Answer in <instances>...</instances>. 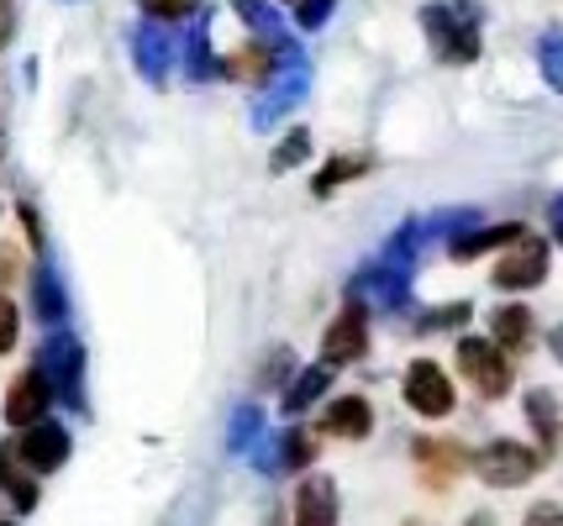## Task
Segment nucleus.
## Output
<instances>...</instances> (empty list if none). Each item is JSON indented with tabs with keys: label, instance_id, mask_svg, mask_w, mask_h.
Wrapping results in <instances>:
<instances>
[{
	"label": "nucleus",
	"instance_id": "6ab92c4d",
	"mask_svg": "<svg viewBox=\"0 0 563 526\" xmlns=\"http://www.w3.org/2000/svg\"><path fill=\"white\" fill-rule=\"evenodd\" d=\"M368 169H374V158H368V153H338V158H332V164H327V169L311 179V195H332L338 184L368 175Z\"/></svg>",
	"mask_w": 563,
	"mask_h": 526
},
{
	"label": "nucleus",
	"instance_id": "2eb2a0df",
	"mask_svg": "<svg viewBox=\"0 0 563 526\" xmlns=\"http://www.w3.org/2000/svg\"><path fill=\"white\" fill-rule=\"evenodd\" d=\"M490 343L506 358H516V352L532 343V311L527 305H500V311H490Z\"/></svg>",
	"mask_w": 563,
	"mask_h": 526
},
{
	"label": "nucleus",
	"instance_id": "f704fd0d",
	"mask_svg": "<svg viewBox=\"0 0 563 526\" xmlns=\"http://www.w3.org/2000/svg\"><path fill=\"white\" fill-rule=\"evenodd\" d=\"M474 526H495V516H490V511H479V516H474Z\"/></svg>",
	"mask_w": 563,
	"mask_h": 526
},
{
	"label": "nucleus",
	"instance_id": "7ed1b4c3",
	"mask_svg": "<svg viewBox=\"0 0 563 526\" xmlns=\"http://www.w3.org/2000/svg\"><path fill=\"white\" fill-rule=\"evenodd\" d=\"M459 374L485 401H506L511 395V358L495 348L490 337H459Z\"/></svg>",
	"mask_w": 563,
	"mask_h": 526
},
{
	"label": "nucleus",
	"instance_id": "9d476101",
	"mask_svg": "<svg viewBox=\"0 0 563 526\" xmlns=\"http://www.w3.org/2000/svg\"><path fill=\"white\" fill-rule=\"evenodd\" d=\"M37 369H43V379L53 384V395H64L69 405H85V401H79V395H85V390H79L85 352H79V343H74V337H53L48 348H43V363H37Z\"/></svg>",
	"mask_w": 563,
	"mask_h": 526
},
{
	"label": "nucleus",
	"instance_id": "2f4dec72",
	"mask_svg": "<svg viewBox=\"0 0 563 526\" xmlns=\"http://www.w3.org/2000/svg\"><path fill=\"white\" fill-rule=\"evenodd\" d=\"M11 32H16V5L0 0V53H5V43H11Z\"/></svg>",
	"mask_w": 563,
	"mask_h": 526
},
{
	"label": "nucleus",
	"instance_id": "bb28decb",
	"mask_svg": "<svg viewBox=\"0 0 563 526\" xmlns=\"http://www.w3.org/2000/svg\"><path fill=\"white\" fill-rule=\"evenodd\" d=\"M16 332H22V311L11 301H0V358L16 348Z\"/></svg>",
	"mask_w": 563,
	"mask_h": 526
},
{
	"label": "nucleus",
	"instance_id": "f3484780",
	"mask_svg": "<svg viewBox=\"0 0 563 526\" xmlns=\"http://www.w3.org/2000/svg\"><path fill=\"white\" fill-rule=\"evenodd\" d=\"M521 405H527V422L538 432V452L553 458V452H559V405H553V395H548V390H532Z\"/></svg>",
	"mask_w": 563,
	"mask_h": 526
},
{
	"label": "nucleus",
	"instance_id": "4468645a",
	"mask_svg": "<svg viewBox=\"0 0 563 526\" xmlns=\"http://www.w3.org/2000/svg\"><path fill=\"white\" fill-rule=\"evenodd\" d=\"M521 232H527L521 222H495V226H479V232H459V237L448 243V253H453L459 264H474V258H485V253H495V248L506 253Z\"/></svg>",
	"mask_w": 563,
	"mask_h": 526
},
{
	"label": "nucleus",
	"instance_id": "f8f14e48",
	"mask_svg": "<svg viewBox=\"0 0 563 526\" xmlns=\"http://www.w3.org/2000/svg\"><path fill=\"white\" fill-rule=\"evenodd\" d=\"M295 526H338V484L327 474H306L295 490Z\"/></svg>",
	"mask_w": 563,
	"mask_h": 526
},
{
	"label": "nucleus",
	"instance_id": "cd10ccee",
	"mask_svg": "<svg viewBox=\"0 0 563 526\" xmlns=\"http://www.w3.org/2000/svg\"><path fill=\"white\" fill-rule=\"evenodd\" d=\"M22 279V253L11 248V243H0V301H5V290Z\"/></svg>",
	"mask_w": 563,
	"mask_h": 526
},
{
	"label": "nucleus",
	"instance_id": "f03ea898",
	"mask_svg": "<svg viewBox=\"0 0 563 526\" xmlns=\"http://www.w3.org/2000/svg\"><path fill=\"white\" fill-rule=\"evenodd\" d=\"M468 469L490 490H516V484H527L542 469V452L527 448V443H511V437H495V443L468 452Z\"/></svg>",
	"mask_w": 563,
	"mask_h": 526
},
{
	"label": "nucleus",
	"instance_id": "9b49d317",
	"mask_svg": "<svg viewBox=\"0 0 563 526\" xmlns=\"http://www.w3.org/2000/svg\"><path fill=\"white\" fill-rule=\"evenodd\" d=\"M279 69H290V64H285L269 43H258V37L243 43L238 53H227V64H221V75L227 79H243V85H258V90H269Z\"/></svg>",
	"mask_w": 563,
	"mask_h": 526
},
{
	"label": "nucleus",
	"instance_id": "0eeeda50",
	"mask_svg": "<svg viewBox=\"0 0 563 526\" xmlns=\"http://www.w3.org/2000/svg\"><path fill=\"white\" fill-rule=\"evenodd\" d=\"M11 452L22 458L26 474H53V469H64V458H69V432L58 422H37L11 443Z\"/></svg>",
	"mask_w": 563,
	"mask_h": 526
},
{
	"label": "nucleus",
	"instance_id": "1a4fd4ad",
	"mask_svg": "<svg viewBox=\"0 0 563 526\" xmlns=\"http://www.w3.org/2000/svg\"><path fill=\"white\" fill-rule=\"evenodd\" d=\"M48 405H53V384L43 379V369L32 363L26 374L11 379V390H5V422L11 426H37V422H48Z\"/></svg>",
	"mask_w": 563,
	"mask_h": 526
},
{
	"label": "nucleus",
	"instance_id": "dca6fc26",
	"mask_svg": "<svg viewBox=\"0 0 563 526\" xmlns=\"http://www.w3.org/2000/svg\"><path fill=\"white\" fill-rule=\"evenodd\" d=\"M327 390H332V369H321V363H311V369H295L290 384H285V411H290V416H300V411H311Z\"/></svg>",
	"mask_w": 563,
	"mask_h": 526
},
{
	"label": "nucleus",
	"instance_id": "c85d7f7f",
	"mask_svg": "<svg viewBox=\"0 0 563 526\" xmlns=\"http://www.w3.org/2000/svg\"><path fill=\"white\" fill-rule=\"evenodd\" d=\"M332 5H338V0H300V5H295V26H306V32H311V26H321Z\"/></svg>",
	"mask_w": 563,
	"mask_h": 526
},
{
	"label": "nucleus",
	"instance_id": "c9c22d12",
	"mask_svg": "<svg viewBox=\"0 0 563 526\" xmlns=\"http://www.w3.org/2000/svg\"><path fill=\"white\" fill-rule=\"evenodd\" d=\"M0 526H11V522H0Z\"/></svg>",
	"mask_w": 563,
	"mask_h": 526
},
{
	"label": "nucleus",
	"instance_id": "72a5a7b5",
	"mask_svg": "<svg viewBox=\"0 0 563 526\" xmlns=\"http://www.w3.org/2000/svg\"><path fill=\"white\" fill-rule=\"evenodd\" d=\"M553 243H559V248H563V195H559V201H553Z\"/></svg>",
	"mask_w": 563,
	"mask_h": 526
},
{
	"label": "nucleus",
	"instance_id": "b1692460",
	"mask_svg": "<svg viewBox=\"0 0 563 526\" xmlns=\"http://www.w3.org/2000/svg\"><path fill=\"white\" fill-rule=\"evenodd\" d=\"M538 58H542V75L553 79V90H563V26H548L538 37Z\"/></svg>",
	"mask_w": 563,
	"mask_h": 526
},
{
	"label": "nucleus",
	"instance_id": "39448f33",
	"mask_svg": "<svg viewBox=\"0 0 563 526\" xmlns=\"http://www.w3.org/2000/svg\"><path fill=\"white\" fill-rule=\"evenodd\" d=\"M368 358V305L364 301H347L332 326H327V337H321V369H347V363H358Z\"/></svg>",
	"mask_w": 563,
	"mask_h": 526
},
{
	"label": "nucleus",
	"instance_id": "423d86ee",
	"mask_svg": "<svg viewBox=\"0 0 563 526\" xmlns=\"http://www.w3.org/2000/svg\"><path fill=\"white\" fill-rule=\"evenodd\" d=\"M400 395H406V405H411L417 416H427V422L453 416V379L442 374L432 358H417V363L406 369V379H400Z\"/></svg>",
	"mask_w": 563,
	"mask_h": 526
},
{
	"label": "nucleus",
	"instance_id": "20e7f679",
	"mask_svg": "<svg viewBox=\"0 0 563 526\" xmlns=\"http://www.w3.org/2000/svg\"><path fill=\"white\" fill-rule=\"evenodd\" d=\"M548 258H553V243L542 232H521L511 248L500 253V264H495V290H506V295L538 290L548 279Z\"/></svg>",
	"mask_w": 563,
	"mask_h": 526
},
{
	"label": "nucleus",
	"instance_id": "aec40b11",
	"mask_svg": "<svg viewBox=\"0 0 563 526\" xmlns=\"http://www.w3.org/2000/svg\"><path fill=\"white\" fill-rule=\"evenodd\" d=\"M306 463H317V437L306 432V426H290L285 437H279V469H306Z\"/></svg>",
	"mask_w": 563,
	"mask_h": 526
},
{
	"label": "nucleus",
	"instance_id": "393cba45",
	"mask_svg": "<svg viewBox=\"0 0 563 526\" xmlns=\"http://www.w3.org/2000/svg\"><path fill=\"white\" fill-rule=\"evenodd\" d=\"M459 322H468V301H453V305H432V311L421 316V326H427V332H442V326H459Z\"/></svg>",
	"mask_w": 563,
	"mask_h": 526
},
{
	"label": "nucleus",
	"instance_id": "4be33fe9",
	"mask_svg": "<svg viewBox=\"0 0 563 526\" xmlns=\"http://www.w3.org/2000/svg\"><path fill=\"white\" fill-rule=\"evenodd\" d=\"M137 53H143L147 79H164V64H169V43H164V32H158V22H147L143 32H137Z\"/></svg>",
	"mask_w": 563,
	"mask_h": 526
},
{
	"label": "nucleus",
	"instance_id": "412c9836",
	"mask_svg": "<svg viewBox=\"0 0 563 526\" xmlns=\"http://www.w3.org/2000/svg\"><path fill=\"white\" fill-rule=\"evenodd\" d=\"M32 301H37V316H43V322H64V290H58V279H53L48 269L32 275Z\"/></svg>",
	"mask_w": 563,
	"mask_h": 526
},
{
	"label": "nucleus",
	"instance_id": "ddd939ff",
	"mask_svg": "<svg viewBox=\"0 0 563 526\" xmlns=\"http://www.w3.org/2000/svg\"><path fill=\"white\" fill-rule=\"evenodd\" d=\"M321 432H332L343 443H364L368 432H374V405L364 395H338V401H327V411H321Z\"/></svg>",
	"mask_w": 563,
	"mask_h": 526
},
{
	"label": "nucleus",
	"instance_id": "6e6552de",
	"mask_svg": "<svg viewBox=\"0 0 563 526\" xmlns=\"http://www.w3.org/2000/svg\"><path fill=\"white\" fill-rule=\"evenodd\" d=\"M411 458H417L421 484H427V490H438V495L468 469V452L459 448L453 437H417V443H411Z\"/></svg>",
	"mask_w": 563,
	"mask_h": 526
},
{
	"label": "nucleus",
	"instance_id": "c756f323",
	"mask_svg": "<svg viewBox=\"0 0 563 526\" xmlns=\"http://www.w3.org/2000/svg\"><path fill=\"white\" fill-rule=\"evenodd\" d=\"M285 374H295V352L290 348H274L269 352V369H264V379H258V384L269 390V384H279Z\"/></svg>",
	"mask_w": 563,
	"mask_h": 526
},
{
	"label": "nucleus",
	"instance_id": "5701e85b",
	"mask_svg": "<svg viewBox=\"0 0 563 526\" xmlns=\"http://www.w3.org/2000/svg\"><path fill=\"white\" fill-rule=\"evenodd\" d=\"M306 153H311V132H306V126H295V132H285V143L274 148L269 169L274 175H290L295 164H306Z\"/></svg>",
	"mask_w": 563,
	"mask_h": 526
},
{
	"label": "nucleus",
	"instance_id": "a878e982",
	"mask_svg": "<svg viewBox=\"0 0 563 526\" xmlns=\"http://www.w3.org/2000/svg\"><path fill=\"white\" fill-rule=\"evenodd\" d=\"M143 11L153 16V22H179V16L196 11V0H143Z\"/></svg>",
	"mask_w": 563,
	"mask_h": 526
},
{
	"label": "nucleus",
	"instance_id": "7c9ffc66",
	"mask_svg": "<svg viewBox=\"0 0 563 526\" xmlns=\"http://www.w3.org/2000/svg\"><path fill=\"white\" fill-rule=\"evenodd\" d=\"M521 526H563V505L538 501L532 511H527V522H521Z\"/></svg>",
	"mask_w": 563,
	"mask_h": 526
},
{
	"label": "nucleus",
	"instance_id": "473e14b6",
	"mask_svg": "<svg viewBox=\"0 0 563 526\" xmlns=\"http://www.w3.org/2000/svg\"><path fill=\"white\" fill-rule=\"evenodd\" d=\"M548 352H553V358H559V363H563V322L553 326V332H548Z\"/></svg>",
	"mask_w": 563,
	"mask_h": 526
},
{
	"label": "nucleus",
	"instance_id": "a211bd4d",
	"mask_svg": "<svg viewBox=\"0 0 563 526\" xmlns=\"http://www.w3.org/2000/svg\"><path fill=\"white\" fill-rule=\"evenodd\" d=\"M0 490L11 495L16 511H32V505H37V474H26L22 458L11 448H0Z\"/></svg>",
	"mask_w": 563,
	"mask_h": 526
},
{
	"label": "nucleus",
	"instance_id": "f257e3e1",
	"mask_svg": "<svg viewBox=\"0 0 563 526\" xmlns=\"http://www.w3.org/2000/svg\"><path fill=\"white\" fill-rule=\"evenodd\" d=\"M421 32L438 53V64L464 69L479 58V22H474V5L464 0H438V5H421Z\"/></svg>",
	"mask_w": 563,
	"mask_h": 526
}]
</instances>
